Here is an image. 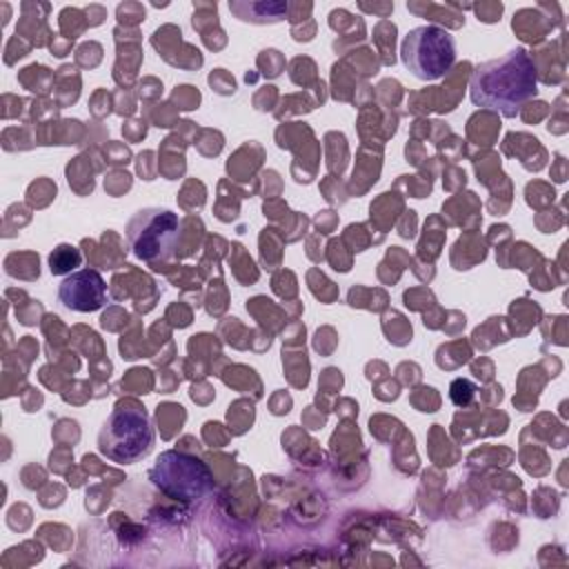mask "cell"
Here are the masks:
<instances>
[{
    "instance_id": "3",
    "label": "cell",
    "mask_w": 569,
    "mask_h": 569,
    "mask_svg": "<svg viewBox=\"0 0 569 569\" xmlns=\"http://www.w3.org/2000/svg\"><path fill=\"white\" fill-rule=\"evenodd\" d=\"M400 58L418 80L431 82L453 67L456 40L442 27L420 24L402 38Z\"/></svg>"
},
{
    "instance_id": "2",
    "label": "cell",
    "mask_w": 569,
    "mask_h": 569,
    "mask_svg": "<svg viewBox=\"0 0 569 569\" xmlns=\"http://www.w3.org/2000/svg\"><path fill=\"white\" fill-rule=\"evenodd\" d=\"M153 447L149 413L136 402H120L111 409L98 431V451L118 465L144 458Z\"/></svg>"
},
{
    "instance_id": "4",
    "label": "cell",
    "mask_w": 569,
    "mask_h": 569,
    "mask_svg": "<svg viewBox=\"0 0 569 569\" xmlns=\"http://www.w3.org/2000/svg\"><path fill=\"white\" fill-rule=\"evenodd\" d=\"M178 233V213L162 207H144L127 222V240L133 256L149 264L169 260L173 256Z\"/></svg>"
},
{
    "instance_id": "5",
    "label": "cell",
    "mask_w": 569,
    "mask_h": 569,
    "mask_svg": "<svg viewBox=\"0 0 569 569\" xmlns=\"http://www.w3.org/2000/svg\"><path fill=\"white\" fill-rule=\"evenodd\" d=\"M149 480L167 496L191 502L204 498L216 480L211 469L200 460L182 451H164L149 469Z\"/></svg>"
},
{
    "instance_id": "1",
    "label": "cell",
    "mask_w": 569,
    "mask_h": 569,
    "mask_svg": "<svg viewBox=\"0 0 569 569\" xmlns=\"http://www.w3.org/2000/svg\"><path fill=\"white\" fill-rule=\"evenodd\" d=\"M538 91V73L531 56L516 47L478 64L469 80V98L476 107L513 118Z\"/></svg>"
},
{
    "instance_id": "6",
    "label": "cell",
    "mask_w": 569,
    "mask_h": 569,
    "mask_svg": "<svg viewBox=\"0 0 569 569\" xmlns=\"http://www.w3.org/2000/svg\"><path fill=\"white\" fill-rule=\"evenodd\" d=\"M58 300L78 313L98 311L107 302L104 278L96 269L73 271L58 284Z\"/></svg>"
},
{
    "instance_id": "7",
    "label": "cell",
    "mask_w": 569,
    "mask_h": 569,
    "mask_svg": "<svg viewBox=\"0 0 569 569\" xmlns=\"http://www.w3.org/2000/svg\"><path fill=\"white\" fill-rule=\"evenodd\" d=\"M80 262V253L76 251V247L71 244H60L53 249V253L49 256V267H51V273L53 276H60V273H71L73 267H78Z\"/></svg>"
},
{
    "instance_id": "8",
    "label": "cell",
    "mask_w": 569,
    "mask_h": 569,
    "mask_svg": "<svg viewBox=\"0 0 569 569\" xmlns=\"http://www.w3.org/2000/svg\"><path fill=\"white\" fill-rule=\"evenodd\" d=\"M249 11H253L249 18L251 22H278V20H282L287 4L284 2H253V4H249Z\"/></svg>"
}]
</instances>
